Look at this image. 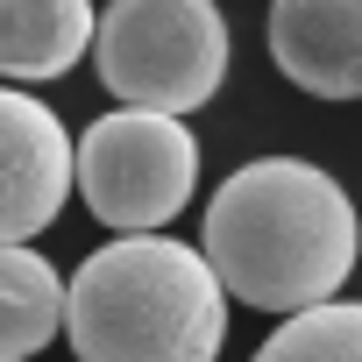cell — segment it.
Returning a JSON list of instances; mask_svg holds the SVG:
<instances>
[{"label":"cell","mask_w":362,"mask_h":362,"mask_svg":"<svg viewBox=\"0 0 362 362\" xmlns=\"http://www.w3.org/2000/svg\"><path fill=\"white\" fill-rule=\"evenodd\" d=\"M270 64L313 100H362V0H270Z\"/></svg>","instance_id":"6"},{"label":"cell","mask_w":362,"mask_h":362,"mask_svg":"<svg viewBox=\"0 0 362 362\" xmlns=\"http://www.w3.org/2000/svg\"><path fill=\"white\" fill-rule=\"evenodd\" d=\"M0 362H29V355H0Z\"/></svg>","instance_id":"10"},{"label":"cell","mask_w":362,"mask_h":362,"mask_svg":"<svg viewBox=\"0 0 362 362\" xmlns=\"http://www.w3.org/2000/svg\"><path fill=\"white\" fill-rule=\"evenodd\" d=\"M93 57L121 107L192 114L228 78V22L214 0H114L100 15Z\"/></svg>","instance_id":"3"},{"label":"cell","mask_w":362,"mask_h":362,"mask_svg":"<svg viewBox=\"0 0 362 362\" xmlns=\"http://www.w3.org/2000/svg\"><path fill=\"white\" fill-rule=\"evenodd\" d=\"M78 185V142L36 93L0 86V242H29L64 214Z\"/></svg>","instance_id":"5"},{"label":"cell","mask_w":362,"mask_h":362,"mask_svg":"<svg viewBox=\"0 0 362 362\" xmlns=\"http://www.w3.org/2000/svg\"><path fill=\"white\" fill-rule=\"evenodd\" d=\"M256 362H362V298L284 313V327L256 348Z\"/></svg>","instance_id":"9"},{"label":"cell","mask_w":362,"mask_h":362,"mask_svg":"<svg viewBox=\"0 0 362 362\" xmlns=\"http://www.w3.org/2000/svg\"><path fill=\"white\" fill-rule=\"evenodd\" d=\"M100 36L93 0H0V78L43 86L64 78Z\"/></svg>","instance_id":"7"},{"label":"cell","mask_w":362,"mask_h":362,"mask_svg":"<svg viewBox=\"0 0 362 362\" xmlns=\"http://www.w3.org/2000/svg\"><path fill=\"white\" fill-rule=\"evenodd\" d=\"M78 192L114 235H156L199 192V135L185 114L114 107L78 135Z\"/></svg>","instance_id":"4"},{"label":"cell","mask_w":362,"mask_h":362,"mask_svg":"<svg viewBox=\"0 0 362 362\" xmlns=\"http://www.w3.org/2000/svg\"><path fill=\"white\" fill-rule=\"evenodd\" d=\"M64 334L78 362H214L228 341V284L206 249L121 235L78 263Z\"/></svg>","instance_id":"2"},{"label":"cell","mask_w":362,"mask_h":362,"mask_svg":"<svg viewBox=\"0 0 362 362\" xmlns=\"http://www.w3.org/2000/svg\"><path fill=\"white\" fill-rule=\"evenodd\" d=\"M64 277L29 249L0 242V355H36L64 334Z\"/></svg>","instance_id":"8"},{"label":"cell","mask_w":362,"mask_h":362,"mask_svg":"<svg viewBox=\"0 0 362 362\" xmlns=\"http://www.w3.org/2000/svg\"><path fill=\"white\" fill-rule=\"evenodd\" d=\"M362 256V221L341 177L305 156L242 163L206 206V263L256 313L327 305Z\"/></svg>","instance_id":"1"}]
</instances>
